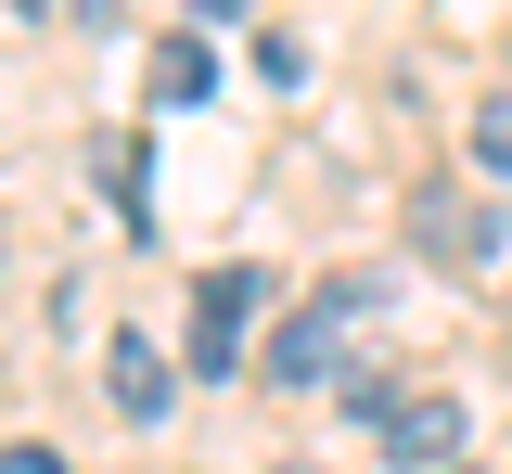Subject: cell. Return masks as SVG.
I'll use <instances>...</instances> for the list:
<instances>
[{"instance_id":"cell-1","label":"cell","mask_w":512,"mask_h":474,"mask_svg":"<svg viewBox=\"0 0 512 474\" xmlns=\"http://www.w3.org/2000/svg\"><path fill=\"white\" fill-rule=\"evenodd\" d=\"M359 308H372V282H320L308 308H282V334H269V385H333L346 372V334H359Z\"/></svg>"},{"instance_id":"cell-2","label":"cell","mask_w":512,"mask_h":474,"mask_svg":"<svg viewBox=\"0 0 512 474\" xmlns=\"http://www.w3.org/2000/svg\"><path fill=\"white\" fill-rule=\"evenodd\" d=\"M410 244H423L436 270H487V257L512 244V218L487 193H461V180H423V193H410Z\"/></svg>"},{"instance_id":"cell-3","label":"cell","mask_w":512,"mask_h":474,"mask_svg":"<svg viewBox=\"0 0 512 474\" xmlns=\"http://www.w3.org/2000/svg\"><path fill=\"white\" fill-rule=\"evenodd\" d=\"M384 462L397 474H436V462H461V398H384Z\"/></svg>"},{"instance_id":"cell-4","label":"cell","mask_w":512,"mask_h":474,"mask_svg":"<svg viewBox=\"0 0 512 474\" xmlns=\"http://www.w3.org/2000/svg\"><path fill=\"white\" fill-rule=\"evenodd\" d=\"M244 308H256V270H205V295H192V372H244Z\"/></svg>"},{"instance_id":"cell-5","label":"cell","mask_w":512,"mask_h":474,"mask_svg":"<svg viewBox=\"0 0 512 474\" xmlns=\"http://www.w3.org/2000/svg\"><path fill=\"white\" fill-rule=\"evenodd\" d=\"M103 398H116L128 423H167V398H180V372L154 359V334H116V346H103Z\"/></svg>"},{"instance_id":"cell-6","label":"cell","mask_w":512,"mask_h":474,"mask_svg":"<svg viewBox=\"0 0 512 474\" xmlns=\"http://www.w3.org/2000/svg\"><path fill=\"white\" fill-rule=\"evenodd\" d=\"M218 90V52L205 39H154V103H205Z\"/></svg>"},{"instance_id":"cell-7","label":"cell","mask_w":512,"mask_h":474,"mask_svg":"<svg viewBox=\"0 0 512 474\" xmlns=\"http://www.w3.org/2000/svg\"><path fill=\"white\" fill-rule=\"evenodd\" d=\"M474 167H487V180H512V90H487V103H474Z\"/></svg>"},{"instance_id":"cell-8","label":"cell","mask_w":512,"mask_h":474,"mask_svg":"<svg viewBox=\"0 0 512 474\" xmlns=\"http://www.w3.org/2000/svg\"><path fill=\"white\" fill-rule=\"evenodd\" d=\"M256 77L295 90V77H308V39H295V26H256Z\"/></svg>"},{"instance_id":"cell-9","label":"cell","mask_w":512,"mask_h":474,"mask_svg":"<svg viewBox=\"0 0 512 474\" xmlns=\"http://www.w3.org/2000/svg\"><path fill=\"white\" fill-rule=\"evenodd\" d=\"M141 167H154V154H141V141H103V193H116L128 218H141Z\"/></svg>"},{"instance_id":"cell-10","label":"cell","mask_w":512,"mask_h":474,"mask_svg":"<svg viewBox=\"0 0 512 474\" xmlns=\"http://www.w3.org/2000/svg\"><path fill=\"white\" fill-rule=\"evenodd\" d=\"M0 474H64V449H52V436H13V449H0Z\"/></svg>"},{"instance_id":"cell-11","label":"cell","mask_w":512,"mask_h":474,"mask_svg":"<svg viewBox=\"0 0 512 474\" xmlns=\"http://www.w3.org/2000/svg\"><path fill=\"white\" fill-rule=\"evenodd\" d=\"M205 13H218V26H231V13H256V0H205Z\"/></svg>"},{"instance_id":"cell-12","label":"cell","mask_w":512,"mask_h":474,"mask_svg":"<svg viewBox=\"0 0 512 474\" xmlns=\"http://www.w3.org/2000/svg\"><path fill=\"white\" fill-rule=\"evenodd\" d=\"M0 270H13V218H0Z\"/></svg>"},{"instance_id":"cell-13","label":"cell","mask_w":512,"mask_h":474,"mask_svg":"<svg viewBox=\"0 0 512 474\" xmlns=\"http://www.w3.org/2000/svg\"><path fill=\"white\" fill-rule=\"evenodd\" d=\"M13 13H52V0H13Z\"/></svg>"}]
</instances>
